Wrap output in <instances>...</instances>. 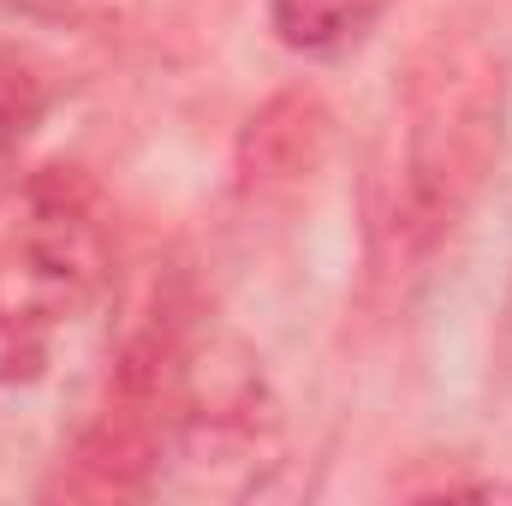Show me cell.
Returning a JSON list of instances; mask_svg holds the SVG:
<instances>
[{"mask_svg": "<svg viewBox=\"0 0 512 506\" xmlns=\"http://www.w3.org/2000/svg\"><path fill=\"white\" fill-rule=\"evenodd\" d=\"M507 149V54L477 30H441L417 48L399 96V173L382 239L399 262L429 256L489 191Z\"/></svg>", "mask_w": 512, "mask_h": 506, "instance_id": "6da1fadb", "label": "cell"}, {"mask_svg": "<svg viewBox=\"0 0 512 506\" xmlns=\"http://www.w3.org/2000/svg\"><path fill=\"white\" fill-rule=\"evenodd\" d=\"M167 459L185 471L191 489L209 495H251L280 465V417L245 340L185 328L173 364Z\"/></svg>", "mask_w": 512, "mask_h": 506, "instance_id": "7a4b0ae2", "label": "cell"}, {"mask_svg": "<svg viewBox=\"0 0 512 506\" xmlns=\"http://www.w3.org/2000/svg\"><path fill=\"white\" fill-rule=\"evenodd\" d=\"M108 280V227L78 167H48L24 185L18 221L0 233V334L42 340L72 322Z\"/></svg>", "mask_w": 512, "mask_h": 506, "instance_id": "3957f363", "label": "cell"}, {"mask_svg": "<svg viewBox=\"0 0 512 506\" xmlns=\"http://www.w3.org/2000/svg\"><path fill=\"white\" fill-rule=\"evenodd\" d=\"M334 143V114L316 90H280L256 108L239 131V185L245 191H274L298 185L322 167Z\"/></svg>", "mask_w": 512, "mask_h": 506, "instance_id": "277c9868", "label": "cell"}, {"mask_svg": "<svg viewBox=\"0 0 512 506\" xmlns=\"http://www.w3.org/2000/svg\"><path fill=\"white\" fill-rule=\"evenodd\" d=\"M387 0H268V30L292 54H340L370 36Z\"/></svg>", "mask_w": 512, "mask_h": 506, "instance_id": "5b68a950", "label": "cell"}, {"mask_svg": "<svg viewBox=\"0 0 512 506\" xmlns=\"http://www.w3.org/2000/svg\"><path fill=\"white\" fill-rule=\"evenodd\" d=\"M48 108V84L18 54H0V155H12Z\"/></svg>", "mask_w": 512, "mask_h": 506, "instance_id": "8992f818", "label": "cell"}, {"mask_svg": "<svg viewBox=\"0 0 512 506\" xmlns=\"http://www.w3.org/2000/svg\"><path fill=\"white\" fill-rule=\"evenodd\" d=\"M24 18H54V24H96V18H114L126 12L131 0H0Z\"/></svg>", "mask_w": 512, "mask_h": 506, "instance_id": "52a82bcc", "label": "cell"}, {"mask_svg": "<svg viewBox=\"0 0 512 506\" xmlns=\"http://www.w3.org/2000/svg\"><path fill=\"white\" fill-rule=\"evenodd\" d=\"M435 501H512V483H441V489H429Z\"/></svg>", "mask_w": 512, "mask_h": 506, "instance_id": "ba28073f", "label": "cell"}]
</instances>
